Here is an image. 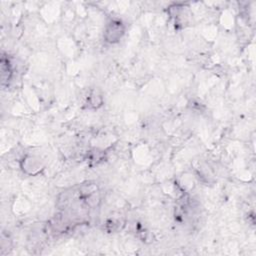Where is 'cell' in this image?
I'll use <instances>...</instances> for the list:
<instances>
[{
	"instance_id": "3957f363",
	"label": "cell",
	"mask_w": 256,
	"mask_h": 256,
	"mask_svg": "<svg viewBox=\"0 0 256 256\" xmlns=\"http://www.w3.org/2000/svg\"><path fill=\"white\" fill-rule=\"evenodd\" d=\"M102 105V96L96 91H93L87 97V106L91 109H97Z\"/></svg>"
},
{
	"instance_id": "6da1fadb",
	"label": "cell",
	"mask_w": 256,
	"mask_h": 256,
	"mask_svg": "<svg viewBox=\"0 0 256 256\" xmlns=\"http://www.w3.org/2000/svg\"><path fill=\"white\" fill-rule=\"evenodd\" d=\"M125 24L122 22L121 19L112 18L108 21L105 25L103 38L104 41L109 44H116L118 43L125 34Z\"/></svg>"
},
{
	"instance_id": "7a4b0ae2",
	"label": "cell",
	"mask_w": 256,
	"mask_h": 256,
	"mask_svg": "<svg viewBox=\"0 0 256 256\" xmlns=\"http://www.w3.org/2000/svg\"><path fill=\"white\" fill-rule=\"evenodd\" d=\"M21 170L30 176L38 175L44 168L41 159L35 155H26L20 162Z\"/></svg>"
}]
</instances>
